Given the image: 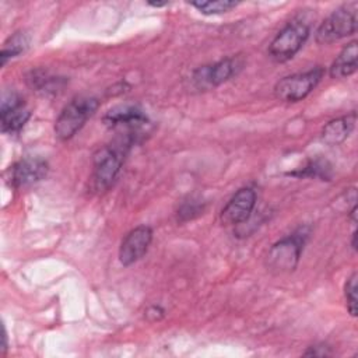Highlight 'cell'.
Listing matches in <instances>:
<instances>
[{
  "instance_id": "obj_17",
  "label": "cell",
  "mask_w": 358,
  "mask_h": 358,
  "mask_svg": "<svg viewBox=\"0 0 358 358\" xmlns=\"http://www.w3.org/2000/svg\"><path fill=\"white\" fill-rule=\"evenodd\" d=\"M28 43H29V38L25 32H15L14 35H11L4 42L1 49V55H0L1 66H4L8 59H13L20 53H22L28 48Z\"/></svg>"
},
{
  "instance_id": "obj_2",
  "label": "cell",
  "mask_w": 358,
  "mask_h": 358,
  "mask_svg": "<svg viewBox=\"0 0 358 358\" xmlns=\"http://www.w3.org/2000/svg\"><path fill=\"white\" fill-rule=\"evenodd\" d=\"M309 227H299L292 234L275 242L267 253V267L277 273L292 271L309 238Z\"/></svg>"
},
{
  "instance_id": "obj_8",
  "label": "cell",
  "mask_w": 358,
  "mask_h": 358,
  "mask_svg": "<svg viewBox=\"0 0 358 358\" xmlns=\"http://www.w3.org/2000/svg\"><path fill=\"white\" fill-rule=\"evenodd\" d=\"M256 206V193L250 187L239 189L221 211V222L224 225H239L249 220Z\"/></svg>"
},
{
  "instance_id": "obj_16",
  "label": "cell",
  "mask_w": 358,
  "mask_h": 358,
  "mask_svg": "<svg viewBox=\"0 0 358 358\" xmlns=\"http://www.w3.org/2000/svg\"><path fill=\"white\" fill-rule=\"evenodd\" d=\"M289 176H296V178H317L322 180H330L331 178V166L326 159L322 158H315L306 162L305 166L301 169L288 172Z\"/></svg>"
},
{
  "instance_id": "obj_23",
  "label": "cell",
  "mask_w": 358,
  "mask_h": 358,
  "mask_svg": "<svg viewBox=\"0 0 358 358\" xmlns=\"http://www.w3.org/2000/svg\"><path fill=\"white\" fill-rule=\"evenodd\" d=\"M148 4H150V6H154V7H162V6H166L168 3H166V1H150Z\"/></svg>"
},
{
  "instance_id": "obj_20",
  "label": "cell",
  "mask_w": 358,
  "mask_h": 358,
  "mask_svg": "<svg viewBox=\"0 0 358 358\" xmlns=\"http://www.w3.org/2000/svg\"><path fill=\"white\" fill-rule=\"evenodd\" d=\"M357 273H352L345 285H344V295H345V302H347V310L351 316H357L358 312V303H357Z\"/></svg>"
},
{
  "instance_id": "obj_22",
  "label": "cell",
  "mask_w": 358,
  "mask_h": 358,
  "mask_svg": "<svg viewBox=\"0 0 358 358\" xmlns=\"http://www.w3.org/2000/svg\"><path fill=\"white\" fill-rule=\"evenodd\" d=\"M164 313H165V310H164L159 305H151V306L145 310V316H147L150 320H152V322H157V320L162 319V317H164Z\"/></svg>"
},
{
  "instance_id": "obj_18",
  "label": "cell",
  "mask_w": 358,
  "mask_h": 358,
  "mask_svg": "<svg viewBox=\"0 0 358 358\" xmlns=\"http://www.w3.org/2000/svg\"><path fill=\"white\" fill-rule=\"evenodd\" d=\"M204 208H206V203L203 200L196 199V197H190V199L185 200L180 204V207L178 208V213H176L178 221L179 222L190 221V220L201 215Z\"/></svg>"
},
{
  "instance_id": "obj_11",
  "label": "cell",
  "mask_w": 358,
  "mask_h": 358,
  "mask_svg": "<svg viewBox=\"0 0 358 358\" xmlns=\"http://www.w3.org/2000/svg\"><path fill=\"white\" fill-rule=\"evenodd\" d=\"M48 162L39 157L20 159L10 169V183L14 187H27L42 180L48 173Z\"/></svg>"
},
{
  "instance_id": "obj_15",
  "label": "cell",
  "mask_w": 358,
  "mask_h": 358,
  "mask_svg": "<svg viewBox=\"0 0 358 358\" xmlns=\"http://www.w3.org/2000/svg\"><path fill=\"white\" fill-rule=\"evenodd\" d=\"M28 85L42 94H56L60 91L66 83L63 77H57L50 74L48 70L43 69H36L32 70L28 77H27Z\"/></svg>"
},
{
  "instance_id": "obj_1",
  "label": "cell",
  "mask_w": 358,
  "mask_h": 358,
  "mask_svg": "<svg viewBox=\"0 0 358 358\" xmlns=\"http://www.w3.org/2000/svg\"><path fill=\"white\" fill-rule=\"evenodd\" d=\"M136 134L126 133L124 137L113 141L112 144L101 147L94 154L92 161V187L96 192L108 190L116 180L124 157L130 145L136 141Z\"/></svg>"
},
{
  "instance_id": "obj_5",
  "label": "cell",
  "mask_w": 358,
  "mask_h": 358,
  "mask_svg": "<svg viewBox=\"0 0 358 358\" xmlns=\"http://www.w3.org/2000/svg\"><path fill=\"white\" fill-rule=\"evenodd\" d=\"M357 31V7L347 4L334 10L317 28L316 42L322 45L337 42Z\"/></svg>"
},
{
  "instance_id": "obj_12",
  "label": "cell",
  "mask_w": 358,
  "mask_h": 358,
  "mask_svg": "<svg viewBox=\"0 0 358 358\" xmlns=\"http://www.w3.org/2000/svg\"><path fill=\"white\" fill-rule=\"evenodd\" d=\"M103 123L109 127H124L127 133L138 136L140 129L148 124V117L138 106L120 105L105 113Z\"/></svg>"
},
{
  "instance_id": "obj_9",
  "label": "cell",
  "mask_w": 358,
  "mask_h": 358,
  "mask_svg": "<svg viewBox=\"0 0 358 358\" xmlns=\"http://www.w3.org/2000/svg\"><path fill=\"white\" fill-rule=\"evenodd\" d=\"M152 241V229L148 225H140L131 229L120 243L119 260L123 266H131L140 260L148 250Z\"/></svg>"
},
{
  "instance_id": "obj_19",
  "label": "cell",
  "mask_w": 358,
  "mask_h": 358,
  "mask_svg": "<svg viewBox=\"0 0 358 358\" xmlns=\"http://www.w3.org/2000/svg\"><path fill=\"white\" fill-rule=\"evenodd\" d=\"M192 6L197 8L201 14L213 15V14H222L232 10L238 6V3L228 1V0H214V1H193Z\"/></svg>"
},
{
  "instance_id": "obj_21",
  "label": "cell",
  "mask_w": 358,
  "mask_h": 358,
  "mask_svg": "<svg viewBox=\"0 0 358 358\" xmlns=\"http://www.w3.org/2000/svg\"><path fill=\"white\" fill-rule=\"evenodd\" d=\"M306 357H327L331 355V351L326 345H312L308 351L303 352Z\"/></svg>"
},
{
  "instance_id": "obj_6",
  "label": "cell",
  "mask_w": 358,
  "mask_h": 358,
  "mask_svg": "<svg viewBox=\"0 0 358 358\" xmlns=\"http://www.w3.org/2000/svg\"><path fill=\"white\" fill-rule=\"evenodd\" d=\"M324 74L322 67H315L305 73H298L281 78L274 87V95L282 102H298L306 98L319 84Z\"/></svg>"
},
{
  "instance_id": "obj_14",
  "label": "cell",
  "mask_w": 358,
  "mask_h": 358,
  "mask_svg": "<svg viewBox=\"0 0 358 358\" xmlns=\"http://www.w3.org/2000/svg\"><path fill=\"white\" fill-rule=\"evenodd\" d=\"M357 57H358V46L357 42L352 41L334 59L330 66V76L333 78H347L357 71Z\"/></svg>"
},
{
  "instance_id": "obj_7",
  "label": "cell",
  "mask_w": 358,
  "mask_h": 358,
  "mask_svg": "<svg viewBox=\"0 0 358 358\" xmlns=\"http://www.w3.org/2000/svg\"><path fill=\"white\" fill-rule=\"evenodd\" d=\"M242 59L238 56L221 59L213 64L201 66L193 71L192 81L197 88L206 90L211 87H217L231 77H234L242 69Z\"/></svg>"
},
{
  "instance_id": "obj_10",
  "label": "cell",
  "mask_w": 358,
  "mask_h": 358,
  "mask_svg": "<svg viewBox=\"0 0 358 358\" xmlns=\"http://www.w3.org/2000/svg\"><path fill=\"white\" fill-rule=\"evenodd\" d=\"M1 131L3 133H18L28 122L31 112L25 106L24 99L15 92L6 94L1 101Z\"/></svg>"
},
{
  "instance_id": "obj_24",
  "label": "cell",
  "mask_w": 358,
  "mask_h": 358,
  "mask_svg": "<svg viewBox=\"0 0 358 358\" xmlns=\"http://www.w3.org/2000/svg\"><path fill=\"white\" fill-rule=\"evenodd\" d=\"M351 246L352 249H357V231L352 232V241H351Z\"/></svg>"
},
{
  "instance_id": "obj_3",
  "label": "cell",
  "mask_w": 358,
  "mask_h": 358,
  "mask_svg": "<svg viewBox=\"0 0 358 358\" xmlns=\"http://www.w3.org/2000/svg\"><path fill=\"white\" fill-rule=\"evenodd\" d=\"M98 106L99 102L94 96H77L71 99L55 122V136L62 141L71 138L95 113Z\"/></svg>"
},
{
  "instance_id": "obj_13",
  "label": "cell",
  "mask_w": 358,
  "mask_h": 358,
  "mask_svg": "<svg viewBox=\"0 0 358 358\" xmlns=\"http://www.w3.org/2000/svg\"><path fill=\"white\" fill-rule=\"evenodd\" d=\"M357 113L352 112L350 115L337 117L324 124L322 130V141L327 145H338L351 134L355 127Z\"/></svg>"
},
{
  "instance_id": "obj_4",
  "label": "cell",
  "mask_w": 358,
  "mask_h": 358,
  "mask_svg": "<svg viewBox=\"0 0 358 358\" xmlns=\"http://www.w3.org/2000/svg\"><path fill=\"white\" fill-rule=\"evenodd\" d=\"M309 36V25L302 20L288 22L271 41L268 55L275 62H287L303 46Z\"/></svg>"
}]
</instances>
